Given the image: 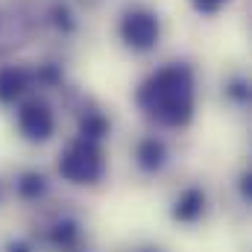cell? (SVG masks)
<instances>
[{
  "label": "cell",
  "instance_id": "obj_13",
  "mask_svg": "<svg viewBox=\"0 0 252 252\" xmlns=\"http://www.w3.org/2000/svg\"><path fill=\"white\" fill-rule=\"evenodd\" d=\"M226 3H229V0H193V6H196L199 12H208V15H211V12H217V9H220V6H226Z\"/></svg>",
  "mask_w": 252,
  "mask_h": 252
},
{
  "label": "cell",
  "instance_id": "obj_3",
  "mask_svg": "<svg viewBox=\"0 0 252 252\" xmlns=\"http://www.w3.org/2000/svg\"><path fill=\"white\" fill-rule=\"evenodd\" d=\"M121 38L129 50L135 53H147L158 44L161 38V24L158 18L150 12V9H129L124 18H121Z\"/></svg>",
  "mask_w": 252,
  "mask_h": 252
},
{
  "label": "cell",
  "instance_id": "obj_11",
  "mask_svg": "<svg viewBox=\"0 0 252 252\" xmlns=\"http://www.w3.org/2000/svg\"><path fill=\"white\" fill-rule=\"evenodd\" d=\"M15 188H18L21 199H38L47 190V179L41 173H35V170H27V173H21V179L15 182Z\"/></svg>",
  "mask_w": 252,
  "mask_h": 252
},
{
  "label": "cell",
  "instance_id": "obj_2",
  "mask_svg": "<svg viewBox=\"0 0 252 252\" xmlns=\"http://www.w3.org/2000/svg\"><path fill=\"white\" fill-rule=\"evenodd\" d=\"M59 173L73 185H94L106 173V156L97 141L73 138L59 156Z\"/></svg>",
  "mask_w": 252,
  "mask_h": 252
},
{
  "label": "cell",
  "instance_id": "obj_1",
  "mask_svg": "<svg viewBox=\"0 0 252 252\" xmlns=\"http://www.w3.org/2000/svg\"><path fill=\"white\" fill-rule=\"evenodd\" d=\"M138 109L161 126H188L196 109V82L185 62L164 64L153 70L138 88Z\"/></svg>",
  "mask_w": 252,
  "mask_h": 252
},
{
  "label": "cell",
  "instance_id": "obj_9",
  "mask_svg": "<svg viewBox=\"0 0 252 252\" xmlns=\"http://www.w3.org/2000/svg\"><path fill=\"white\" fill-rule=\"evenodd\" d=\"M109 135V118L97 109H88L82 118H79V138H88V141H103Z\"/></svg>",
  "mask_w": 252,
  "mask_h": 252
},
{
  "label": "cell",
  "instance_id": "obj_8",
  "mask_svg": "<svg viewBox=\"0 0 252 252\" xmlns=\"http://www.w3.org/2000/svg\"><path fill=\"white\" fill-rule=\"evenodd\" d=\"M135 158H138V167H141V170L158 173V170L164 167V161H167V147H164V141H158V138H144V141L138 144V150H135Z\"/></svg>",
  "mask_w": 252,
  "mask_h": 252
},
{
  "label": "cell",
  "instance_id": "obj_6",
  "mask_svg": "<svg viewBox=\"0 0 252 252\" xmlns=\"http://www.w3.org/2000/svg\"><path fill=\"white\" fill-rule=\"evenodd\" d=\"M30 35V27L21 15H12V12H3L0 9V56L15 50L18 44H24Z\"/></svg>",
  "mask_w": 252,
  "mask_h": 252
},
{
  "label": "cell",
  "instance_id": "obj_5",
  "mask_svg": "<svg viewBox=\"0 0 252 252\" xmlns=\"http://www.w3.org/2000/svg\"><path fill=\"white\" fill-rule=\"evenodd\" d=\"M32 88V70L21 64H3L0 67V103H15Z\"/></svg>",
  "mask_w": 252,
  "mask_h": 252
},
{
  "label": "cell",
  "instance_id": "obj_15",
  "mask_svg": "<svg viewBox=\"0 0 252 252\" xmlns=\"http://www.w3.org/2000/svg\"><path fill=\"white\" fill-rule=\"evenodd\" d=\"M241 196H244L247 202L252 199V176H250V173H244V176H241Z\"/></svg>",
  "mask_w": 252,
  "mask_h": 252
},
{
  "label": "cell",
  "instance_id": "obj_12",
  "mask_svg": "<svg viewBox=\"0 0 252 252\" xmlns=\"http://www.w3.org/2000/svg\"><path fill=\"white\" fill-rule=\"evenodd\" d=\"M50 24L59 30V32H73V15L64 3H53L50 6Z\"/></svg>",
  "mask_w": 252,
  "mask_h": 252
},
{
  "label": "cell",
  "instance_id": "obj_4",
  "mask_svg": "<svg viewBox=\"0 0 252 252\" xmlns=\"http://www.w3.org/2000/svg\"><path fill=\"white\" fill-rule=\"evenodd\" d=\"M18 129L27 141L32 144H44L53 138L56 132V118H53V109L41 100V97H30L21 103L18 109Z\"/></svg>",
  "mask_w": 252,
  "mask_h": 252
},
{
  "label": "cell",
  "instance_id": "obj_14",
  "mask_svg": "<svg viewBox=\"0 0 252 252\" xmlns=\"http://www.w3.org/2000/svg\"><path fill=\"white\" fill-rule=\"evenodd\" d=\"M229 94H232L235 100H241V103H247V100H250V91H247V85H244V82H235V85L229 88Z\"/></svg>",
  "mask_w": 252,
  "mask_h": 252
},
{
  "label": "cell",
  "instance_id": "obj_7",
  "mask_svg": "<svg viewBox=\"0 0 252 252\" xmlns=\"http://www.w3.org/2000/svg\"><path fill=\"white\" fill-rule=\"evenodd\" d=\"M205 214V193L199 188H188L179 193V199L173 202V220L179 223H196Z\"/></svg>",
  "mask_w": 252,
  "mask_h": 252
},
{
  "label": "cell",
  "instance_id": "obj_16",
  "mask_svg": "<svg viewBox=\"0 0 252 252\" xmlns=\"http://www.w3.org/2000/svg\"><path fill=\"white\" fill-rule=\"evenodd\" d=\"M9 252H30V247L24 241H15V244H9Z\"/></svg>",
  "mask_w": 252,
  "mask_h": 252
},
{
  "label": "cell",
  "instance_id": "obj_10",
  "mask_svg": "<svg viewBox=\"0 0 252 252\" xmlns=\"http://www.w3.org/2000/svg\"><path fill=\"white\" fill-rule=\"evenodd\" d=\"M50 241H53L59 250H73V247L79 244V223H76L73 217H62L59 223H53Z\"/></svg>",
  "mask_w": 252,
  "mask_h": 252
}]
</instances>
